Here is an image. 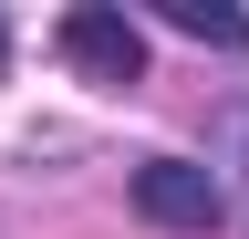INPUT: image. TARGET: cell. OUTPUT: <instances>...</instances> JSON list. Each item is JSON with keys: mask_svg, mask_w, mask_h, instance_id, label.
I'll use <instances>...</instances> for the list:
<instances>
[{"mask_svg": "<svg viewBox=\"0 0 249 239\" xmlns=\"http://www.w3.org/2000/svg\"><path fill=\"white\" fill-rule=\"evenodd\" d=\"M0 63H11V21H0Z\"/></svg>", "mask_w": 249, "mask_h": 239, "instance_id": "277c9868", "label": "cell"}, {"mask_svg": "<svg viewBox=\"0 0 249 239\" xmlns=\"http://www.w3.org/2000/svg\"><path fill=\"white\" fill-rule=\"evenodd\" d=\"M156 21L187 42H218V52H249V11H229V0H156Z\"/></svg>", "mask_w": 249, "mask_h": 239, "instance_id": "3957f363", "label": "cell"}, {"mask_svg": "<svg viewBox=\"0 0 249 239\" xmlns=\"http://www.w3.org/2000/svg\"><path fill=\"white\" fill-rule=\"evenodd\" d=\"M135 208L156 229H218V166H197V156H145L135 166Z\"/></svg>", "mask_w": 249, "mask_h": 239, "instance_id": "7a4b0ae2", "label": "cell"}, {"mask_svg": "<svg viewBox=\"0 0 249 239\" xmlns=\"http://www.w3.org/2000/svg\"><path fill=\"white\" fill-rule=\"evenodd\" d=\"M62 63L83 83H145V32L114 0H73V11H62Z\"/></svg>", "mask_w": 249, "mask_h": 239, "instance_id": "6da1fadb", "label": "cell"}]
</instances>
